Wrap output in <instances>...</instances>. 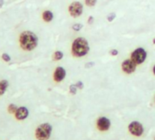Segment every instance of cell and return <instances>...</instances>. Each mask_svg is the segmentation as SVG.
<instances>
[{
  "instance_id": "1",
  "label": "cell",
  "mask_w": 155,
  "mask_h": 140,
  "mask_svg": "<svg viewBox=\"0 0 155 140\" xmlns=\"http://www.w3.org/2000/svg\"><path fill=\"white\" fill-rule=\"evenodd\" d=\"M19 46L24 51H33L38 45V37L32 31H23L19 35Z\"/></svg>"
},
{
  "instance_id": "2",
  "label": "cell",
  "mask_w": 155,
  "mask_h": 140,
  "mask_svg": "<svg viewBox=\"0 0 155 140\" xmlns=\"http://www.w3.org/2000/svg\"><path fill=\"white\" fill-rule=\"evenodd\" d=\"M72 54L75 57H83L90 51V46L86 38L79 36L72 43Z\"/></svg>"
},
{
  "instance_id": "3",
  "label": "cell",
  "mask_w": 155,
  "mask_h": 140,
  "mask_svg": "<svg viewBox=\"0 0 155 140\" xmlns=\"http://www.w3.org/2000/svg\"><path fill=\"white\" fill-rule=\"evenodd\" d=\"M52 131V125L49 123H43L36 128L35 131V137L37 140H48L51 137Z\"/></svg>"
},
{
  "instance_id": "4",
  "label": "cell",
  "mask_w": 155,
  "mask_h": 140,
  "mask_svg": "<svg viewBox=\"0 0 155 140\" xmlns=\"http://www.w3.org/2000/svg\"><path fill=\"white\" fill-rule=\"evenodd\" d=\"M147 58V51L143 47H137L131 54V59L137 65H142Z\"/></svg>"
},
{
  "instance_id": "5",
  "label": "cell",
  "mask_w": 155,
  "mask_h": 140,
  "mask_svg": "<svg viewBox=\"0 0 155 140\" xmlns=\"http://www.w3.org/2000/svg\"><path fill=\"white\" fill-rule=\"evenodd\" d=\"M68 12L72 17H79L82 15L84 12V5L79 1H74L72 2L68 6Z\"/></svg>"
},
{
  "instance_id": "6",
  "label": "cell",
  "mask_w": 155,
  "mask_h": 140,
  "mask_svg": "<svg viewBox=\"0 0 155 140\" xmlns=\"http://www.w3.org/2000/svg\"><path fill=\"white\" fill-rule=\"evenodd\" d=\"M128 131L134 137L140 138L144 133V128L142 123H140L138 121H133L128 126Z\"/></svg>"
},
{
  "instance_id": "7",
  "label": "cell",
  "mask_w": 155,
  "mask_h": 140,
  "mask_svg": "<svg viewBox=\"0 0 155 140\" xmlns=\"http://www.w3.org/2000/svg\"><path fill=\"white\" fill-rule=\"evenodd\" d=\"M111 128V121L108 118L106 117H100L96 120V128L99 131L104 132L109 130Z\"/></svg>"
},
{
  "instance_id": "8",
  "label": "cell",
  "mask_w": 155,
  "mask_h": 140,
  "mask_svg": "<svg viewBox=\"0 0 155 140\" xmlns=\"http://www.w3.org/2000/svg\"><path fill=\"white\" fill-rule=\"evenodd\" d=\"M121 67H122L123 71H124L125 74L130 75V74H133V73L135 72L137 65H136L131 58H129V59L124 60V61L122 62V66H121Z\"/></svg>"
},
{
  "instance_id": "9",
  "label": "cell",
  "mask_w": 155,
  "mask_h": 140,
  "mask_svg": "<svg viewBox=\"0 0 155 140\" xmlns=\"http://www.w3.org/2000/svg\"><path fill=\"white\" fill-rule=\"evenodd\" d=\"M66 77V70L63 67H57L53 74V78L54 81L56 83H60L62 82Z\"/></svg>"
},
{
  "instance_id": "10",
  "label": "cell",
  "mask_w": 155,
  "mask_h": 140,
  "mask_svg": "<svg viewBox=\"0 0 155 140\" xmlns=\"http://www.w3.org/2000/svg\"><path fill=\"white\" fill-rule=\"evenodd\" d=\"M29 116V110L27 109V108L25 107H20L17 108L15 114V118L16 120H19V121H22V120H25L28 118Z\"/></svg>"
},
{
  "instance_id": "11",
  "label": "cell",
  "mask_w": 155,
  "mask_h": 140,
  "mask_svg": "<svg viewBox=\"0 0 155 140\" xmlns=\"http://www.w3.org/2000/svg\"><path fill=\"white\" fill-rule=\"evenodd\" d=\"M42 18L45 22L50 23L54 19V13L51 10H45L42 14Z\"/></svg>"
},
{
  "instance_id": "12",
  "label": "cell",
  "mask_w": 155,
  "mask_h": 140,
  "mask_svg": "<svg viewBox=\"0 0 155 140\" xmlns=\"http://www.w3.org/2000/svg\"><path fill=\"white\" fill-rule=\"evenodd\" d=\"M8 86H9V83L7 80H1L0 81V97L5 93V91L8 88Z\"/></svg>"
},
{
  "instance_id": "13",
  "label": "cell",
  "mask_w": 155,
  "mask_h": 140,
  "mask_svg": "<svg viewBox=\"0 0 155 140\" xmlns=\"http://www.w3.org/2000/svg\"><path fill=\"white\" fill-rule=\"evenodd\" d=\"M63 58H64V53L60 50H57L53 54V59L54 61H60Z\"/></svg>"
},
{
  "instance_id": "14",
  "label": "cell",
  "mask_w": 155,
  "mask_h": 140,
  "mask_svg": "<svg viewBox=\"0 0 155 140\" xmlns=\"http://www.w3.org/2000/svg\"><path fill=\"white\" fill-rule=\"evenodd\" d=\"M17 107L15 105V104H10V105H8V107H7V111H8V113L9 114H15V112H16V110H17Z\"/></svg>"
},
{
  "instance_id": "15",
  "label": "cell",
  "mask_w": 155,
  "mask_h": 140,
  "mask_svg": "<svg viewBox=\"0 0 155 140\" xmlns=\"http://www.w3.org/2000/svg\"><path fill=\"white\" fill-rule=\"evenodd\" d=\"M82 28H83V25L80 24V23H75V24H74V25L72 26V29H73L74 31H76V32L81 31Z\"/></svg>"
},
{
  "instance_id": "16",
  "label": "cell",
  "mask_w": 155,
  "mask_h": 140,
  "mask_svg": "<svg viewBox=\"0 0 155 140\" xmlns=\"http://www.w3.org/2000/svg\"><path fill=\"white\" fill-rule=\"evenodd\" d=\"M77 90H78V88H77V87L75 86V84H74H74L70 85V87H69V91H70V93H71L72 95H75V94L77 93Z\"/></svg>"
},
{
  "instance_id": "17",
  "label": "cell",
  "mask_w": 155,
  "mask_h": 140,
  "mask_svg": "<svg viewBox=\"0 0 155 140\" xmlns=\"http://www.w3.org/2000/svg\"><path fill=\"white\" fill-rule=\"evenodd\" d=\"M84 3L87 6H90V7H93L96 5L97 3V0H84Z\"/></svg>"
},
{
  "instance_id": "18",
  "label": "cell",
  "mask_w": 155,
  "mask_h": 140,
  "mask_svg": "<svg viewBox=\"0 0 155 140\" xmlns=\"http://www.w3.org/2000/svg\"><path fill=\"white\" fill-rule=\"evenodd\" d=\"M1 57H2V59L5 62H10L11 61V56L8 54H6V53H3L2 56H1Z\"/></svg>"
},
{
  "instance_id": "19",
  "label": "cell",
  "mask_w": 155,
  "mask_h": 140,
  "mask_svg": "<svg viewBox=\"0 0 155 140\" xmlns=\"http://www.w3.org/2000/svg\"><path fill=\"white\" fill-rule=\"evenodd\" d=\"M115 17H116V14L115 13H111V14H109L108 15H107V20L109 21V22H113L114 19H115Z\"/></svg>"
},
{
  "instance_id": "20",
  "label": "cell",
  "mask_w": 155,
  "mask_h": 140,
  "mask_svg": "<svg viewBox=\"0 0 155 140\" xmlns=\"http://www.w3.org/2000/svg\"><path fill=\"white\" fill-rule=\"evenodd\" d=\"M110 54H111V56H118L119 52H118L117 49H112V50L110 51Z\"/></svg>"
},
{
  "instance_id": "21",
  "label": "cell",
  "mask_w": 155,
  "mask_h": 140,
  "mask_svg": "<svg viewBox=\"0 0 155 140\" xmlns=\"http://www.w3.org/2000/svg\"><path fill=\"white\" fill-rule=\"evenodd\" d=\"M75 86L77 87L78 89H83V88H84V83H83L82 81H78V82L75 84Z\"/></svg>"
},
{
  "instance_id": "22",
  "label": "cell",
  "mask_w": 155,
  "mask_h": 140,
  "mask_svg": "<svg viewBox=\"0 0 155 140\" xmlns=\"http://www.w3.org/2000/svg\"><path fill=\"white\" fill-rule=\"evenodd\" d=\"M94 17L93 15H90V16L88 17V20H87V23H88L89 25H92V24L94 23Z\"/></svg>"
},
{
  "instance_id": "23",
  "label": "cell",
  "mask_w": 155,
  "mask_h": 140,
  "mask_svg": "<svg viewBox=\"0 0 155 140\" xmlns=\"http://www.w3.org/2000/svg\"><path fill=\"white\" fill-rule=\"evenodd\" d=\"M94 62H88L86 65H85V67L88 68V67H94Z\"/></svg>"
},
{
  "instance_id": "24",
  "label": "cell",
  "mask_w": 155,
  "mask_h": 140,
  "mask_svg": "<svg viewBox=\"0 0 155 140\" xmlns=\"http://www.w3.org/2000/svg\"><path fill=\"white\" fill-rule=\"evenodd\" d=\"M3 5H4V0H0V7H2Z\"/></svg>"
},
{
  "instance_id": "25",
  "label": "cell",
  "mask_w": 155,
  "mask_h": 140,
  "mask_svg": "<svg viewBox=\"0 0 155 140\" xmlns=\"http://www.w3.org/2000/svg\"><path fill=\"white\" fill-rule=\"evenodd\" d=\"M153 75L155 76V65L153 66Z\"/></svg>"
},
{
  "instance_id": "26",
  "label": "cell",
  "mask_w": 155,
  "mask_h": 140,
  "mask_svg": "<svg viewBox=\"0 0 155 140\" xmlns=\"http://www.w3.org/2000/svg\"><path fill=\"white\" fill-rule=\"evenodd\" d=\"M153 45H155V37L153 38Z\"/></svg>"
},
{
  "instance_id": "27",
  "label": "cell",
  "mask_w": 155,
  "mask_h": 140,
  "mask_svg": "<svg viewBox=\"0 0 155 140\" xmlns=\"http://www.w3.org/2000/svg\"><path fill=\"white\" fill-rule=\"evenodd\" d=\"M154 101H155V97H154Z\"/></svg>"
},
{
  "instance_id": "28",
  "label": "cell",
  "mask_w": 155,
  "mask_h": 140,
  "mask_svg": "<svg viewBox=\"0 0 155 140\" xmlns=\"http://www.w3.org/2000/svg\"><path fill=\"white\" fill-rule=\"evenodd\" d=\"M154 140H155V138H154Z\"/></svg>"
}]
</instances>
